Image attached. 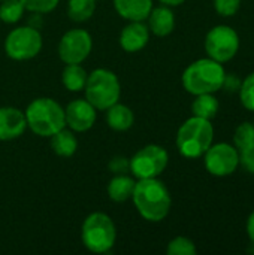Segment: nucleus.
<instances>
[{
	"instance_id": "nucleus-1",
	"label": "nucleus",
	"mask_w": 254,
	"mask_h": 255,
	"mask_svg": "<svg viewBox=\"0 0 254 255\" xmlns=\"http://www.w3.org/2000/svg\"><path fill=\"white\" fill-rule=\"evenodd\" d=\"M132 199L139 215L150 223L165 220L171 211L172 200L169 190L157 178L139 179L135 185Z\"/></svg>"
},
{
	"instance_id": "nucleus-2",
	"label": "nucleus",
	"mask_w": 254,
	"mask_h": 255,
	"mask_svg": "<svg viewBox=\"0 0 254 255\" xmlns=\"http://www.w3.org/2000/svg\"><path fill=\"white\" fill-rule=\"evenodd\" d=\"M225 69L222 63L213 58H201L193 61L183 73V85L193 96L216 93L223 87Z\"/></svg>"
},
{
	"instance_id": "nucleus-3",
	"label": "nucleus",
	"mask_w": 254,
	"mask_h": 255,
	"mask_svg": "<svg viewBox=\"0 0 254 255\" xmlns=\"http://www.w3.org/2000/svg\"><path fill=\"white\" fill-rule=\"evenodd\" d=\"M25 121L30 130L42 137H51L66 127L64 109L54 99H34L25 109Z\"/></svg>"
},
{
	"instance_id": "nucleus-4",
	"label": "nucleus",
	"mask_w": 254,
	"mask_h": 255,
	"mask_svg": "<svg viewBox=\"0 0 254 255\" xmlns=\"http://www.w3.org/2000/svg\"><path fill=\"white\" fill-rule=\"evenodd\" d=\"M214 128L210 120L199 117L189 118L177 133V148L186 158H198L213 145Z\"/></svg>"
},
{
	"instance_id": "nucleus-5",
	"label": "nucleus",
	"mask_w": 254,
	"mask_h": 255,
	"mask_svg": "<svg viewBox=\"0 0 254 255\" xmlns=\"http://www.w3.org/2000/svg\"><path fill=\"white\" fill-rule=\"evenodd\" d=\"M81 239L84 247L91 253L105 254L111 251L117 239L114 221L103 212L90 214L82 223Z\"/></svg>"
},
{
	"instance_id": "nucleus-6",
	"label": "nucleus",
	"mask_w": 254,
	"mask_h": 255,
	"mask_svg": "<svg viewBox=\"0 0 254 255\" xmlns=\"http://www.w3.org/2000/svg\"><path fill=\"white\" fill-rule=\"evenodd\" d=\"M85 99L97 109L106 111L120 100L121 85L117 75L108 69L93 70L85 84Z\"/></svg>"
},
{
	"instance_id": "nucleus-7",
	"label": "nucleus",
	"mask_w": 254,
	"mask_h": 255,
	"mask_svg": "<svg viewBox=\"0 0 254 255\" xmlns=\"http://www.w3.org/2000/svg\"><path fill=\"white\" fill-rule=\"evenodd\" d=\"M42 49V36L40 33L30 25H22L13 28L6 40L4 51L9 58L16 61H24L36 57Z\"/></svg>"
},
{
	"instance_id": "nucleus-8",
	"label": "nucleus",
	"mask_w": 254,
	"mask_h": 255,
	"mask_svg": "<svg viewBox=\"0 0 254 255\" xmlns=\"http://www.w3.org/2000/svg\"><path fill=\"white\" fill-rule=\"evenodd\" d=\"M169 161L165 148L159 145H147L141 148L130 158V172L138 179H148L160 176Z\"/></svg>"
},
{
	"instance_id": "nucleus-9",
	"label": "nucleus",
	"mask_w": 254,
	"mask_h": 255,
	"mask_svg": "<svg viewBox=\"0 0 254 255\" xmlns=\"http://www.w3.org/2000/svg\"><path fill=\"white\" fill-rule=\"evenodd\" d=\"M240 49V36L229 25H216L205 37V51L210 58L226 63L232 60Z\"/></svg>"
},
{
	"instance_id": "nucleus-10",
	"label": "nucleus",
	"mask_w": 254,
	"mask_h": 255,
	"mask_svg": "<svg viewBox=\"0 0 254 255\" xmlns=\"http://www.w3.org/2000/svg\"><path fill=\"white\" fill-rule=\"evenodd\" d=\"M93 40L88 31L72 28L63 34L58 43V55L66 64H81L91 52Z\"/></svg>"
},
{
	"instance_id": "nucleus-11",
	"label": "nucleus",
	"mask_w": 254,
	"mask_h": 255,
	"mask_svg": "<svg viewBox=\"0 0 254 255\" xmlns=\"http://www.w3.org/2000/svg\"><path fill=\"white\" fill-rule=\"evenodd\" d=\"M240 164V152L229 143L211 145L205 152V167L214 176H229Z\"/></svg>"
},
{
	"instance_id": "nucleus-12",
	"label": "nucleus",
	"mask_w": 254,
	"mask_h": 255,
	"mask_svg": "<svg viewBox=\"0 0 254 255\" xmlns=\"http://www.w3.org/2000/svg\"><path fill=\"white\" fill-rule=\"evenodd\" d=\"M96 108L87 99H78L67 105L64 109L66 126L78 133L90 130L96 123Z\"/></svg>"
},
{
	"instance_id": "nucleus-13",
	"label": "nucleus",
	"mask_w": 254,
	"mask_h": 255,
	"mask_svg": "<svg viewBox=\"0 0 254 255\" xmlns=\"http://www.w3.org/2000/svg\"><path fill=\"white\" fill-rule=\"evenodd\" d=\"M27 128L24 112L16 108H0V140H13Z\"/></svg>"
},
{
	"instance_id": "nucleus-14",
	"label": "nucleus",
	"mask_w": 254,
	"mask_h": 255,
	"mask_svg": "<svg viewBox=\"0 0 254 255\" xmlns=\"http://www.w3.org/2000/svg\"><path fill=\"white\" fill-rule=\"evenodd\" d=\"M148 39L150 28L142 21H130L120 34V45L126 52H138L145 48Z\"/></svg>"
},
{
	"instance_id": "nucleus-15",
	"label": "nucleus",
	"mask_w": 254,
	"mask_h": 255,
	"mask_svg": "<svg viewBox=\"0 0 254 255\" xmlns=\"http://www.w3.org/2000/svg\"><path fill=\"white\" fill-rule=\"evenodd\" d=\"M148 28L156 36H168L175 28V16L169 6H159L153 7L148 15Z\"/></svg>"
},
{
	"instance_id": "nucleus-16",
	"label": "nucleus",
	"mask_w": 254,
	"mask_h": 255,
	"mask_svg": "<svg viewBox=\"0 0 254 255\" xmlns=\"http://www.w3.org/2000/svg\"><path fill=\"white\" fill-rule=\"evenodd\" d=\"M115 10L129 21H144L153 9V0H114Z\"/></svg>"
},
{
	"instance_id": "nucleus-17",
	"label": "nucleus",
	"mask_w": 254,
	"mask_h": 255,
	"mask_svg": "<svg viewBox=\"0 0 254 255\" xmlns=\"http://www.w3.org/2000/svg\"><path fill=\"white\" fill-rule=\"evenodd\" d=\"M133 121H135L133 111L126 105H120L117 102L115 105L106 109V123L115 131L129 130L133 126Z\"/></svg>"
},
{
	"instance_id": "nucleus-18",
	"label": "nucleus",
	"mask_w": 254,
	"mask_h": 255,
	"mask_svg": "<svg viewBox=\"0 0 254 255\" xmlns=\"http://www.w3.org/2000/svg\"><path fill=\"white\" fill-rule=\"evenodd\" d=\"M136 181L130 176L124 175H115L109 184H108V194L114 202H126L129 199H132L133 190H135Z\"/></svg>"
},
{
	"instance_id": "nucleus-19",
	"label": "nucleus",
	"mask_w": 254,
	"mask_h": 255,
	"mask_svg": "<svg viewBox=\"0 0 254 255\" xmlns=\"http://www.w3.org/2000/svg\"><path fill=\"white\" fill-rule=\"evenodd\" d=\"M51 148L58 157H72L76 152L78 140L72 130L63 127L51 136Z\"/></svg>"
},
{
	"instance_id": "nucleus-20",
	"label": "nucleus",
	"mask_w": 254,
	"mask_h": 255,
	"mask_svg": "<svg viewBox=\"0 0 254 255\" xmlns=\"http://www.w3.org/2000/svg\"><path fill=\"white\" fill-rule=\"evenodd\" d=\"M87 78H88V73L81 64H66L63 75H61L63 85L69 91H73V93L82 91L85 88Z\"/></svg>"
},
{
	"instance_id": "nucleus-21",
	"label": "nucleus",
	"mask_w": 254,
	"mask_h": 255,
	"mask_svg": "<svg viewBox=\"0 0 254 255\" xmlns=\"http://www.w3.org/2000/svg\"><path fill=\"white\" fill-rule=\"evenodd\" d=\"M192 112L195 117L204 118V120H213L219 112V100L213 96V93L208 94H199L196 96Z\"/></svg>"
},
{
	"instance_id": "nucleus-22",
	"label": "nucleus",
	"mask_w": 254,
	"mask_h": 255,
	"mask_svg": "<svg viewBox=\"0 0 254 255\" xmlns=\"http://www.w3.org/2000/svg\"><path fill=\"white\" fill-rule=\"evenodd\" d=\"M96 10V0H69L67 15L72 21L82 22L93 16Z\"/></svg>"
},
{
	"instance_id": "nucleus-23",
	"label": "nucleus",
	"mask_w": 254,
	"mask_h": 255,
	"mask_svg": "<svg viewBox=\"0 0 254 255\" xmlns=\"http://www.w3.org/2000/svg\"><path fill=\"white\" fill-rule=\"evenodd\" d=\"M235 146L238 152H244L254 148V124L253 123H243L235 130L234 136Z\"/></svg>"
},
{
	"instance_id": "nucleus-24",
	"label": "nucleus",
	"mask_w": 254,
	"mask_h": 255,
	"mask_svg": "<svg viewBox=\"0 0 254 255\" xmlns=\"http://www.w3.org/2000/svg\"><path fill=\"white\" fill-rule=\"evenodd\" d=\"M0 4V19L6 24H13L21 19L24 13V6L21 0H1Z\"/></svg>"
},
{
	"instance_id": "nucleus-25",
	"label": "nucleus",
	"mask_w": 254,
	"mask_h": 255,
	"mask_svg": "<svg viewBox=\"0 0 254 255\" xmlns=\"http://www.w3.org/2000/svg\"><path fill=\"white\" fill-rule=\"evenodd\" d=\"M166 251L169 255H195L196 247H195L193 241H190L189 238L178 236L169 242Z\"/></svg>"
},
{
	"instance_id": "nucleus-26",
	"label": "nucleus",
	"mask_w": 254,
	"mask_h": 255,
	"mask_svg": "<svg viewBox=\"0 0 254 255\" xmlns=\"http://www.w3.org/2000/svg\"><path fill=\"white\" fill-rule=\"evenodd\" d=\"M238 93L244 108L254 112V72L241 82V88Z\"/></svg>"
},
{
	"instance_id": "nucleus-27",
	"label": "nucleus",
	"mask_w": 254,
	"mask_h": 255,
	"mask_svg": "<svg viewBox=\"0 0 254 255\" xmlns=\"http://www.w3.org/2000/svg\"><path fill=\"white\" fill-rule=\"evenodd\" d=\"M60 0H21L24 9L36 13H48L57 7Z\"/></svg>"
},
{
	"instance_id": "nucleus-28",
	"label": "nucleus",
	"mask_w": 254,
	"mask_h": 255,
	"mask_svg": "<svg viewBox=\"0 0 254 255\" xmlns=\"http://www.w3.org/2000/svg\"><path fill=\"white\" fill-rule=\"evenodd\" d=\"M241 0H214V7L217 13L223 16H232L240 10Z\"/></svg>"
},
{
	"instance_id": "nucleus-29",
	"label": "nucleus",
	"mask_w": 254,
	"mask_h": 255,
	"mask_svg": "<svg viewBox=\"0 0 254 255\" xmlns=\"http://www.w3.org/2000/svg\"><path fill=\"white\" fill-rule=\"evenodd\" d=\"M109 169L115 175H124L130 170V160L126 157H114L109 163Z\"/></svg>"
},
{
	"instance_id": "nucleus-30",
	"label": "nucleus",
	"mask_w": 254,
	"mask_h": 255,
	"mask_svg": "<svg viewBox=\"0 0 254 255\" xmlns=\"http://www.w3.org/2000/svg\"><path fill=\"white\" fill-rule=\"evenodd\" d=\"M240 164H243V167L254 175V148L240 152Z\"/></svg>"
},
{
	"instance_id": "nucleus-31",
	"label": "nucleus",
	"mask_w": 254,
	"mask_h": 255,
	"mask_svg": "<svg viewBox=\"0 0 254 255\" xmlns=\"http://www.w3.org/2000/svg\"><path fill=\"white\" fill-rule=\"evenodd\" d=\"M241 82L243 81H240V78L237 75H225V81H223L222 88H226L229 93H237L241 88Z\"/></svg>"
},
{
	"instance_id": "nucleus-32",
	"label": "nucleus",
	"mask_w": 254,
	"mask_h": 255,
	"mask_svg": "<svg viewBox=\"0 0 254 255\" xmlns=\"http://www.w3.org/2000/svg\"><path fill=\"white\" fill-rule=\"evenodd\" d=\"M247 235H249L250 241L254 244V211L247 220Z\"/></svg>"
},
{
	"instance_id": "nucleus-33",
	"label": "nucleus",
	"mask_w": 254,
	"mask_h": 255,
	"mask_svg": "<svg viewBox=\"0 0 254 255\" xmlns=\"http://www.w3.org/2000/svg\"><path fill=\"white\" fill-rule=\"evenodd\" d=\"M163 4H166V6H180V4H183L186 0H160Z\"/></svg>"
}]
</instances>
